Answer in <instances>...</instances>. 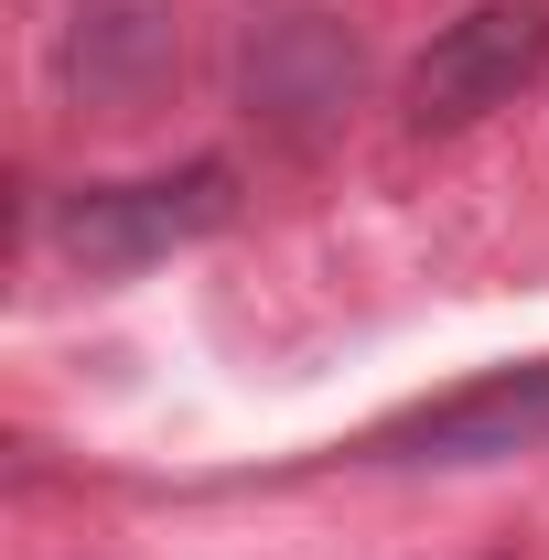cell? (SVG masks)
I'll list each match as a JSON object with an SVG mask.
<instances>
[{"label": "cell", "instance_id": "6da1fadb", "mask_svg": "<svg viewBox=\"0 0 549 560\" xmlns=\"http://www.w3.org/2000/svg\"><path fill=\"white\" fill-rule=\"evenodd\" d=\"M237 215V173L226 162H184V173H140V184H75L55 206V248H66L86 280L151 270L173 248H195Z\"/></svg>", "mask_w": 549, "mask_h": 560}, {"label": "cell", "instance_id": "7a4b0ae2", "mask_svg": "<svg viewBox=\"0 0 549 560\" xmlns=\"http://www.w3.org/2000/svg\"><path fill=\"white\" fill-rule=\"evenodd\" d=\"M549 75V0H475L464 22H442L420 44L410 86H399V119L420 140L431 130H475L495 108H517Z\"/></svg>", "mask_w": 549, "mask_h": 560}, {"label": "cell", "instance_id": "3957f363", "mask_svg": "<svg viewBox=\"0 0 549 560\" xmlns=\"http://www.w3.org/2000/svg\"><path fill=\"white\" fill-rule=\"evenodd\" d=\"M549 442V366H495L475 388H442V399H420V410L377 420L366 442H355V464H517V453H539Z\"/></svg>", "mask_w": 549, "mask_h": 560}, {"label": "cell", "instance_id": "277c9868", "mask_svg": "<svg viewBox=\"0 0 549 560\" xmlns=\"http://www.w3.org/2000/svg\"><path fill=\"white\" fill-rule=\"evenodd\" d=\"M173 66H184L173 0H66L55 22V86L86 119H151Z\"/></svg>", "mask_w": 549, "mask_h": 560}, {"label": "cell", "instance_id": "5b68a950", "mask_svg": "<svg viewBox=\"0 0 549 560\" xmlns=\"http://www.w3.org/2000/svg\"><path fill=\"white\" fill-rule=\"evenodd\" d=\"M237 86H248V119L280 140H324L355 108V33L324 22V11H280L248 33L237 55Z\"/></svg>", "mask_w": 549, "mask_h": 560}]
</instances>
